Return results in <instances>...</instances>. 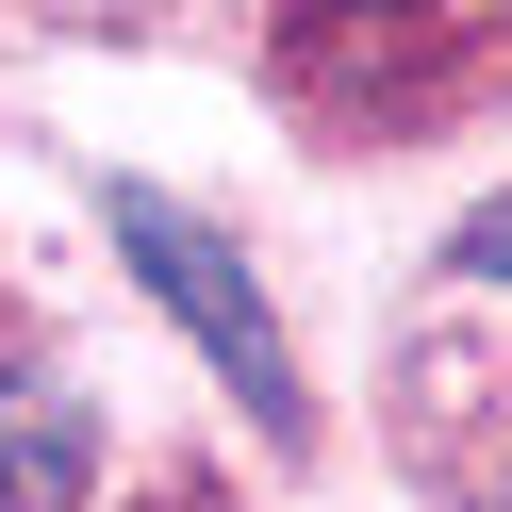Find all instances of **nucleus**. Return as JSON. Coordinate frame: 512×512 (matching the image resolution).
<instances>
[{"label":"nucleus","instance_id":"obj_3","mask_svg":"<svg viewBox=\"0 0 512 512\" xmlns=\"http://www.w3.org/2000/svg\"><path fill=\"white\" fill-rule=\"evenodd\" d=\"M446 265H463V281H512V199H479L463 232H446Z\"/></svg>","mask_w":512,"mask_h":512},{"label":"nucleus","instance_id":"obj_2","mask_svg":"<svg viewBox=\"0 0 512 512\" xmlns=\"http://www.w3.org/2000/svg\"><path fill=\"white\" fill-rule=\"evenodd\" d=\"M397 50H430V0H298L281 17V83H298L314 133H380V116H413V67Z\"/></svg>","mask_w":512,"mask_h":512},{"label":"nucleus","instance_id":"obj_1","mask_svg":"<svg viewBox=\"0 0 512 512\" xmlns=\"http://www.w3.org/2000/svg\"><path fill=\"white\" fill-rule=\"evenodd\" d=\"M100 215H116V248H133V281L199 331V364L232 380V413L265 446H298L314 413H298V364H281V314H265V281H248V248L215 232V215H182L166 182H100Z\"/></svg>","mask_w":512,"mask_h":512}]
</instances>
